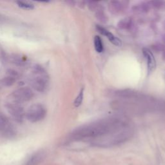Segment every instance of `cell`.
<instances>
[{
	"label": "cell",
	"mask_w": 165,
	"mask_h": 165,
	"mask_svg": "<svg viewBox=\"0 0 165 165\" xmlns=\"http://www.w3.org/2000/svg\"><path fill=\"white\" fill-rule=\"evenodd\" d=\"M164 28H165V21H164Z\"/></svg>",
	"instance_id": "obj_21"
},
{
	"label": "cell",
	"mask_w": 165,
	"mask_h": 165,
	"mask_svg": "<svg viewBox=\"0 0 165 165\" xmlns=\"http://www.w3.org/2000/svg\"><path fill=\"white\" fill-rule=\"evenodd\" d=\"M132 20L130 18H125L122 20H120L118 26L121 29H127L132 26Z\"/></svg>",
	"instance_id": "obj_13"
},
{
	"label": "cell",
	"mask_w": 165,
	"mask_h": 165,
	"mask_svg": "<svg viewBox=\"0 0 165 165\" xmlns=\"http://www.w3.org/2000/svg\"><path fill=\"white\" fill-rule=\"evenodd\" d=\"M108 7L110 11L112 12L113 14H117L123 11L124 8V5L122 3H121L118 1L110 2V4L108 5Z\"/></svg>",
	"instance_id": "obj_10"
},
{
	"label": "cell",
	"mask_w": 165,
	"mask_h": 165,
	"mask_svg": "<svg viewBox=\"0 0 165 165\" xmlns=\"http://www.w3.org/2000/svg\"><path fill=\"white\" fill-rule=\"evenodd\" d=\"M150 8H153L156 9H159L163 7V2L160 1H152L148 2Z\"/></svg>",
	"instance_id": "obj_16"
},
{
	"label": "cell",
	"mask_w": 165,
	"mask_h": 165,
	"mask_svg": "<svg viewBox=\"0 0 165 165\" xmlns=\"http://www.w3.org/2000/svg\"><path fill=\"white\" fill-rule=\"evenodd\" d=\"M47 115V110L41 104H34L28 108L25 112L27 119L32 123H36L43 120Z\"/></svg>",
	"instance_id": "obj_2"
},
{
	"label": "cell",
	"mask_w": 165,
	"mask_h": 165,
	"mask_svg": "<svg viewBox=\"0 0 165 165\" xmlns=\"http://www.w3.org/2000/svg\"><path fill=\"white\" fill-rule=\"evenodd\" d=\"M44 158V153L42 152H37L29 158L26 163V165H38L43 161Z\"/></svg>",
	"instance_id": "obj_8"
},
{
	"label": "cell",
	"mask_w": 165,
	"mask_h": 165,
	"mask_svg": "<svg viewBox=\"0 0 165 165\" xmlns=\"http://www.w3.org/2000/svg\"><path fill=\"white\" fill-rule=\"evenodd\" d=\"M94 44L95 50L98 53H101L103 51V43H102L101 38L99 36H95L94 38Z\"/></svg>",
	"instance_id": "obj_12"
},
{
	"label": "cell",
	"mask_w": 165,
	"mask_h": 165,
	"mask_svg": "<svg viewBox=\"0 0 165 165\" xmlns=\"http://www.w3.org/2000/svg\"><path fill=\"white\" fill-rule=\"evenodd\" d=\"M31 82L33 88L36 90L43 92L47 88L48 77L47 72L41 66L36 65L32 70Z\"/></svg>",
	"instance_id": "obj_1"
},
{
	"label": "cell",
	"mask_w": 165,
	"mask_h": 165,
	"mask_svg": "<svg viewBox=\"0 0 165 165\" xmlns=\"http://www.w3.org/2000/svg\"><path fill=\"white\" fill-rule=\"evenodd\" d=\"M12 61L14 63L18 65H23L24 64H25V61H24L22 58H21L20 56H15L14 57H13V60H12Z\"/></svg>",
	"instance_id": "obj_18"
},
{
	"label": "cell",
	"mask_w": 165,
	"mask_h": 165,
	"mask_svg": "<svg viewBox=\"0 0 165 165\" xmlns=\"http://www.w3.org/2000/svg\"><path fill=\"white\" fill-rule=\"evenodd\" d=\"M143 54L147 60L148 76L152 74L156 69V61L152 51L147 48H143Z\"/></svg>",
	"instance_id": "obj_5"
},
{
	"label": "cell",
	"mask_w": 165,
	"mask_h": 165,
	"mask_svg": "<svg viewBox=\"0 0 165 165\" xmlns=\"http://www.w3.org/2000/svg\"><path fill=\"white\" fill-rule=\"evenodd\" d=\"M16 81V73H15V72H11V71L9 72V74L1 81V82H0V85H1V86H10L14 85Z\"/></svg>",
	"instance_id": "obj_9"
},
{
	"label": "cell",
	"mask_w": 165,
	"mask_h": 165,
	"mask_svg": "<svg viewBox=\"0 0 165 165\" xmlns=\"http://www.w3.org/2000/svg\"><path fill=\"white\" fill-rule=\"evenodd\" d=\"M0 131L4 134L11 135L14 133V128L9 120L2 114H0Z\"/></svg>",
	"instance_id": "obj_7"
},
{
	"label": "cell",
	"mask_w": 165,
	"mask_h": 165,
	"mask_svg": "<svg viewBox=\"0 0 165 165\" xmlns=\"http://www.w3.org/2000/svg\"><path fill=\"white\" fill-rule=\"evenodd\" d=\"M7 110L11 117L18 123H21L25 116V112L21 104L9 101L5 105Z\"/></svg>",
	"instance_id": "obj_4"
},
{
	"label": "cell",
	"mask_w": 165,
	"mask_h": 165,
	"mask_svg": "<svg viewBox=\"0 0 165 165\" xmlns=\"http://www.w3.org/2000/svg\"><path fill=\"white\" fill-rule=\"evenodd\" d=\"M83 96H84V88L82 87L78 95L77 96V98H76L74 102V105L75 106V107L78 108L79 106H81L82 104V100H83Z\"/></svg>",
	"instance_id": "obj_14"
},
{
	"label": "cell",
	"mask_w": 165,
	"mask_h": 165,
	"mask_svg": "<svg viewBox=\"0 0 165 165\" xmlns=\"http://www.w3.org/2000/svg\"><path fill=\"white\" fill-rule=\"evenodd\" d=\"M88 6L90 10H95L98 7V3L95 2H89Z\"/></svg>",
	"instance_id": "obj_19"
},
{
	"label": "cell",
	"mask_w": 165,
	"mask_h": 165,
	"mask_svg": "<svg viewBox=\"0 0 165 165\" xmlns=\"http://www.w3.org/2000/svg\"><path fill=\"white\" fill-rule=\"evenodd\" d=\"M150 9L149 5L147 3H142L140 5H138L135 6L133 8V10L134 12H140V13H145L148 12L149 10Z\"/></svg>",
	"instance_id": "obj_11"
},
{
	"label": "cell",
	"mask_w": 165,
	"mask_h": 165,
	"mask_svg": "<svg viewBox=\"0 0 165 165\" xmlns=\"http://www.w3.org/2000/svg\"><path fill=\"white\" fill-rule=\"evenodd\" d=\"M163 40H164V42H165V35L163 36Z\"/></svg>",
	"instance_id": "obj_20"
},
{
	"label": "cell",
	"mask_w": 165,
	"mask_h": 165,
	"mask_svg": "<svg viewBox=\"0 0 165 165\" xmlns=\"http://www.w3.org/2000/svg\"><path fill=\"white\" fill-rule=\"evenodd\" d=\"M96 18H98L102 23H106L108 20L107 17L106 16L105 14L102 10H99L98 12H96Z\"/></svg>",
	"instance_id": "obj_15"
},
{
	"label": "cell",
	"mask_w": 165,
	"mask_h": 165,
	"mask_svg": "<svg viewBox=\"0 0 165 165\" xmlns=\"http://www.w3.org/2000/svg\"><path fill=\"white\" fill-rule=\"evenodd\" d=\"M17 4L19 7H21L23 9L26 10H32L34 8V7L32 4L29 3L27 2H17Z\"/></svg>",
	"instance_id": "obj_17"
},
{
	"label": "cell",
	"mask_w": 165,
	"mask_h": 165,
	"mask_svg": "<svg viewBox=\"0 0 165 165\" xmlns=\"http://www.w3.org/2000/svg\"><path fill=\"white\" fill-rule=\"evenodd\" d=\"M95 28L97 29V31H98V32H99L102 35L105 36L108 39L109 41L114 45L118 47H121L122 45V42H121L119 39L117 37H115L112 33L110 32L108 30H106V29H105L103 27L98 25H97L95 26Z\"/></svg>",
	"instance_id": "obj_6"
},
{
	"label": "cell",
	"mask_w": 165,
	"mask_h": 165,
	"mask_svg": "<svg viewBox=\"0 0 165 165\" xmlns=\"http://www.w3.org/2000/svg\"><path fill=\"white\" fill-rule=\"evenodd\" d=\"M34 96L33 91L28 87H21L14 90L11 95L10 101L21 104L32 99Z\"/></svg>",
	"instance_id": "obj_3"
}]
</instances>
